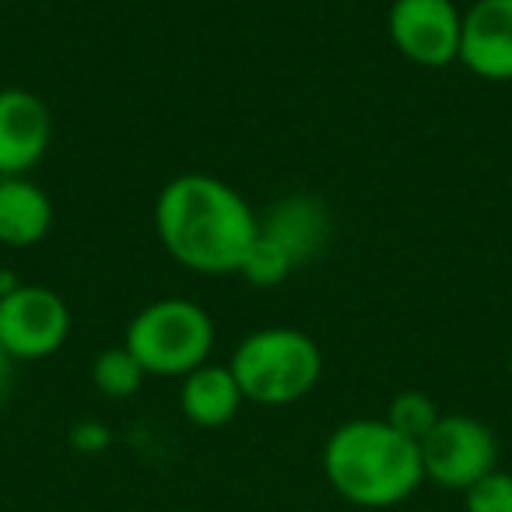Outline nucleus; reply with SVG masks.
I'll use <instances>...</instances> for the list:
<instances>
[{
	"label": "nucleus",
	"mask_w": 512,
	"mask_h": 512,
	"mask_svg": "<svg viewBox=\"0 0 512 512\" xmlns=\"http://www.w3.org/2000/svg\"><path fill=\"white\" fill-rule=\"evenodd\" d=\"M155 232L165 253L197 274H242L260 218L225 179L183 172L155 200Z\"/></svg>",
	"instance_id": "1"
},
{
	"label": "nucleus",
	"mask_w": 512,
	"mask_h": 512,
	"mask_svg": "<svg viewBox=\"0 0 512 512\" xmlns=\"http://www.w3.org/2000/svg\"><path fill=\"white\" fill-rule=\"evenodd\" d=\"M327 484L358 509H390L425 484L421 449L386 418H351L323 446Z\"/></svg>",
	"instance_id": "2"
},
{
	"label": "nucleus",
	"mask_w": 512,
	"mask_h": 512,
	"mask_svg": "<svg viewBox=\"0 0 512 512\" xmlns=\"http://www.w3.org/2000/svg\"><path fill=\"white\" fill-rule=\"evenodd\" d=\"M242 400L260 407H288L306 400L323 376V351L299 327H264L242 337L232 362Z\"/></svg>",
	"instance_id": "3"
},
{
	"label": "nucleus",
	"mask_w": 512,
	"mask_h": 512,
	"mask_svg": "<svg viewBox=\"0 0 512 512\" xmlns=\"http://www.w3.org/2000/svg\"><path fill=\"white\" fill-rule=\"evenodd\" d=\"M130 355L148 376H190L214 351V323L204 306L190 299L148 302L130 320L123 337Z\"/></svg>",
	"instance_id": "4"
},
{
	"label": "nucleus",
	"mask_w": 512,
	"mask_h": 512,
	"mask_svg": "<svg viewBox=\"0 0 512 512\" xmlns=\"http://www.w3.org/2000/svg\"><path fill=\"white\" fill-rule=\"evenodd\" d=\"M327 239V214L316 200L288 197L260 221L256 246L246 260V278L253 285H278Z\"/></svg>",
	"instance_id": "5"
},
{
	"label": "nucleus",
	"mask_w": 512,
	"mask_h": 512,
	"mask_svg": "<svg viewBox=\"0 0 512 512\" xmlns=\"http://www.w3.org/2000/svg\"><path fill=\"white\" fill-rule=\"evenodd\" d=\"M71 337V309L53 288L11 281L0 292V348L15 362L57 355Z\"/></svg>",
	"instance_id": "6"
},
{
	"label": "nucleus",
	"mask_w": 512,
	"mask_h": 512,
	"mask_svg": "<svg viewBox=\"0 0 512 512\" xmlns=\"http://www.w3.org/2000/svg\"><path fill=\"white\" fill-rule=\"evenodd\" d=\"M418 449L425 481L442 491H467L498 467L495 432L470 414H442Z\"/></svg>",
	"instance_id": "7"
},
{
	"label": "nucleus",
	"mask_w": 512,
	"mask_h": 512,
	"mask_svg": "<svg viewBox=\"0 0 512 512\" xmlns=\"http://www.w3.org/2000/svg\"><path fill=\"white\" fill-rule=\"evenodd\" d=\"M386 32L400 57L411 64L432 71L460 64L463 11L453 0H393Z\"/></svg>",
	"instance_id": "8"
},
{
	"label": "nucleus",
	"mask_w": 512,
	"mask_h": 512,
	"mask_svg": "<svg viewBox=\"0 0 512 512\" xmlns=\"http://www.w3.org/2000/svg\"><path fill=\"white\" fill-rule=\"evenodd\" d=\"M53 144V113L29 88H0V179L29 176Z\"/></svg>",
	"instance_id": "9"
},
{
	"label": "nucleus",
	"mask_w": 512,
	"mask_h": 512,
	"mask_svg": "<svg viewBox=\"0 0 512 512\" xmlns=\"http://www.w3.org/2000/svg\"><path fill=\"white\" fill-rule=\"evenodd\" d=\"M460 64L481 81H512V0H474L463 11Z\"/></svg>",
	"instance_id": "10"
},
{
	"label": "nucleus",
	"mask_w": 512,
	"mask_h": 512,
	"mask_svg": "<svg viewBox=\"0 0 512 512\" xmlns=\"http://www.w3.org/2000/svg\"><path fill=\"white\" fill-rule=\"evenodd\" d=\"M53 200L29 176L0 179V242L15 249H29L50 235Z\"/></svg>",
	"instance_id": "11"
},
{
	"label": "nucleus",
	"mask_w": 512,
	"mask_h": 512,
	"mask_svg": "<svg viewBox=\"0 0 512 512\" xmlns=\"http://www.w3.org/2000/svg\"><path fill=\"white\" fill-rule=\"evenodd\" d=\"M242 390L235 383L228 365H200L190 376H183V390H179V407L183 418L197 428H221L239 414Z\"/></svg>",
	"instance_id": "12"
},
{
	"label": "nucleus",
	"mask_w": 512,
	"mask_h": 512,
	"mask_svg": "<svg viewBox=\"0 0 512 512\" xmlns=\"http://www.w3.org/2000/svg\"><path fill=\"white\" fill-rule=\"evenodd\" d=\"M144 379H148V372H144L141 362L130 355L127 344L99 351V355H95V362H92L95 390H99L102 397H109V400H130L144 386Z\"/></svg>",
	"instance_id": "13"
},
{
	"label": "nucleus",
	"mask_w": 512,
	"mask_h": 512,
	"mask_svg": "<svg viewBox=\"0 0 512 512\" xmlns=\"http://www.w3.org/2000/svg\"><path fill=\"white\" fill-rule=\"evenodd\" d=\"M383 418L390 421L400 435H407V439L421 446V439L432 432L435 421L442 418V411L435 407V400L425 397L421 390H404L390 400V407H386Z\"/></svg>",
	"instance_id": "14"
},
{
	"label": "nucleus",
	"mask_w": 512,
	"mask_h": 512,
	"mask_svg": "<svg viewBox=\"0 0 512 512\" xmlns=\"http://www.w3.org/2000/svg\"><path fill=\"white\" fill-rule=\"evenodd\" d=\"M463 509L467 512H512V474L509 470H491L477 484L463 491Z\"/></svg>",
	"instance_id": "15"
},
{
	"label": "nucleus",
	"mask_w": 512,
	"mask_h": 512,
	"mask_svg": "<svg viewBox=\"0 0 512 512\" xmlns=\"http://www.w3.org/2000/svg\"><path fill=\"white\" fill-rule=\"evenodd\" d=\"M106 442H109L106 428H99V425H78L74 428V446L78 449H102Z\"/></svg>",
	"instance_id": "16"
},
{
	"label": "nucleus",
	"mask_w": 512,
	"mask_h": 512,
	"mask_svg": "<svg viewBox=\"0 0 512 512\" xmlns=\"http://www.w3.org/2000/svg\"><path fill=\"white\" fill-rule=\"evenodd\" d=\"M11 376H15V358L0 348V404H4V397L11 390Z\"/></svg>",
	"instance_id": "17"
},
{
	"label": "nucleus",
	"mask_w": 512,
	"mask_h": 512,
	"mask_svg": "<svg viewBox=\"0 0 512 512\" xmlns=\"http://www.w3.org/2000/svg\"><path fill=\"white\" fill-rule=\"evenodd\" d=\"M4 278H8V274H0V292H4V288L11 285V281H4Z\"/></svg>",
	"instance_id": "18"
},
{
	"label": "nucleus",
	"mask_w": 512,
	"mask_h": 512,
	"mask_svg": "<svg viewBox=\"0 0 512 512\" xmlns=\"http://www.w3.org/2000/svg\"><path fill=\"white\" fill-rule=\"evenodd\" d=\"M509 379H512V351H509Z\"/></svg>",
	"instance_id": "19"
}]
</instances>
